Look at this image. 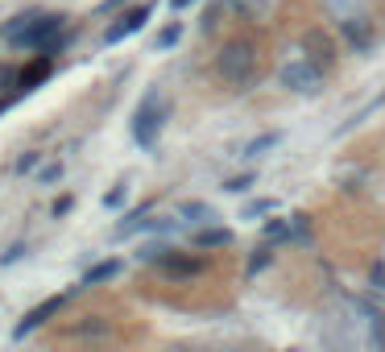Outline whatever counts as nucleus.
<instances>
[{"instance_id": "1", "label": "nucleus", "mask_w": 385, "mask_h": 352, "mask_svg": "<svg viewBox=\"0 0 385 352\" xmlns=\"http://www.w3.org/2000/svg\"><path fill=\"white\" fill-rule=\"evenodd\" d=\"M162 124H166V104H162L158 95H145L141 108L133 112V141H137L141 149H149V145L158 141V133H162Z\"/></svg>"}, {"instance_id": "2", "label": "nucleus", "mask_w": 385, "mask_h": 352, "mask_svg": "<svg viewBox=\"0 0 385 352\" xmlns=\"http://www.w3.org/2000/svg\"><path fill=\"white\" fill-rule=\"evenodd\" d=\"M58 21H63V17H38L33 25L17 21V25H9V38L25 50H50V38L58 33Z\"/></svg>"}, {"instance_id": "3", "label": "nucleus", "mask_w": 385, "mask_h": 352, "mask_svg": "<svg viewBox=\"0 0 385 352\" xmlns=\"http://www.w3.org/2000/svg\"><path fill=\"white\" fill-rule=\"evenodd\" d=\"M282 87H290V92H319V67H311V63H286L282 67Z\"/></svg>"}, {"instance_id": "4", "label": "nucleus", "mask_w": 385, "mask_h": 352, "mask_svg": "<svg viewBox=\"0 0 385 352\" xmlns=\"http://www.w3.org/2000/svg\"><path fill=\"white\" fill-rule=\"evenodd\" d=\"M63 303H67V294H54V299H46V303H38V306H33V311H29V315L21 319V324L13 328V340H25L29 331H38V328H42V324L50 319V315H58V311H63Z\"/></svg>"}, {"instance_id": "5", "label": "nucleus", "mask_w": 385, "mask_h": 352, "mask_svg": "<svg viewBox=\"0 0 385 352\" xmlns=\"http://www.w3.org/2000/svg\"><path fill=\"white\" fill-rule=\"evenodd\" d=\"M249 67H253V46H249V42H232V46L219 54L224 79H241V75H249Z\"/></svg>"}, {"instance_id": "6", "label": "nucleus", "mask_w": 385, "mask_h": 352, "mask_svg": "<svg viewBox=\"0 0 385 352\" xmlns=\"http://www.w3.org/2000/svg\"><path fill=\"white\" fill-rule=\"evenodd\" d=\"M149 17H153V4H141V9L124 13L121 21H116L112 29H108V33H104V42H108V46H116V42H124V38H129V33H137V29H141V25L149 21Z\"/></svg>"}, {"instance_id": "7", "label": "nucleus", "mask_w": 385, "mask_h": 352, "mask_svg": "<svg viewBox=\"0 0 385 352\" xmlns=\"http://www.w3.org/2000/svg\"><path fill=\"white\" fill-rule=\"evenodd\" d=\"M121 274V261H99V265H92L87 274H83V286H99V282H112Z\"/></svg>"}, {"instance_id": "8", "label": "nucleus", "mask_w": 385, "mask_h": 352, "mask_svg": "<svg viewBox=\"0 0 385 352\" xmlns=\"http://www.w3.org/2000/svg\"><path fill=\"white\" fill-rule=\"evenodd\" d=\"M195 245L199 249H224V245H232V233L228 228H203V233L195 236Z\"/></svg>"}, {"instance_id": "9", "label": "nucleus", "mask_w": 385, "mask_h": 352, "mask_svg": "<svg viewBox=\"0 0 385 352\" xmlns=\"http://www.w3.org/2000/svg\"><path fill=\"white\" fill-rule=\"evenodd\" d=\"M278 141H282L278 133H261V137H253V141H249V145L241 149V158H261L265 149H273Z\"/></svg>"}, {"instance_id": "10", "label": "nucleus", "mask_w": 385, "mask_h": 352, "mask_svg": "<svg viewBox=\"0 0 385 352\" xmlns=\"http://www.w3.org/2000/svg\"><path fill=\"white\" fill-rule=\"evenodd\" d=\"M178 215H183V220H195V224H203V220L212 224V220H216V211L207 208V203H178Z\"/></svg>"}, {"instance_id": "11", "label": "nucleus", "mask_w": 385, "mask_h": 352, "mask_svg": "<svg viewBox=\"0 0 385 352\" xmlns=\"http://www.w3.org/2000/svg\"><path fill=\"white\" fill-rule=\"evenodd\" d=\"M340 29H344V38H348V42H352L357 50H364V46H369V33L361 29V21H344Z\"/></svg>"}, {"instance_id": "12", "label": "nucleus", "mask_w": 385, "mask_h": 352, "mask_svg": "<svg viewBox=\"0 0 385 352\" xmlns=\"http://www.w3.org/2000/svg\"><path fill=\"white\" fill-rule=\"evenodd\" d=\"M307 46L315 50V58H319V63H327V58H332V42H327L323 33H307Z\"/></svg>"}, {"instance_id": "13", "label": "nucleus", "mask_w": 385, "mask_h": 352, "mask_svg": "<svg viewBox=\"0 0 385 352\" xmlns=\"http://www.w3.org/2000/svg\"><path fill=\"white\" fill-rule=\"evenodd\" d=\"M166 270H170V274H199V270H203V261H178V257H170Z\"/></svg>"}, {"instance_id": "14", "label": "nucleus", "mask_w": 385, "mask_h": 352, "mask_svg": "<svg viewBox=\"0 0 385 352\" xmlns=\"http://www.w3.org/2000/svg\"><path fill=\"white\" fill-rule=\"evenodd\" d=\"M290 233H294V228H290L286 220H269V224H265V236H269V240H286Z\"/></svg>"}, {"instance_id": "15", "label": "nucleus", "mask_w": 385, "mask_h": 352, "mask_svg": "<svg viewBox=\"0 0 385 352\" xmlns=\"http://www.w3.org/2000/svg\"><path fill=\"white\" fill-rule=\"evenodd\" d=\"M178 33H183V25H178V21L170 25V29H162V33H158V50L174 46V42H178Z\"/></svg>"}, {"instance_id": "16", "label": "nucleus", "mask_w": 385, "mask_h": 352, "mask_svg": "<svg viewBox=\"0 0 385 352\" xmlns=\"http://www.w3.org/2000/svg\"><path fill=\"white\" fill-rule=\"evenodd\" d=\"M249 187H253V174H241V178H228V183H224V191H232V195H244Z\"/></svg>"}, {"instance_id": "17", "label": "nucleus", "mask_w": 385, "mask_h": 352, "mask_svg": "<svg viewBox=\"0 0 385 352\" xmlns=\"http://www.w3.org/2000/svg\"><path fill=\"white\" fill-rule=\"evenodd\" d=\"M269 261H273V253H269V249H257V257L249 261V274H261Z\"/></svg>"}, {"instance_id": "18", "label": "nucleus", "mask_w": 385, "mask_h": 352, "mask_svg": "<svg viewBox=\"0 0 385 352\" xmlns=\"http://www.w3.org/2000/svg\"><path fill=\"white\" fill-rule=\"evenodd\" d=\"M261 211H273V199H257V203H249V208H244V220H253V215H261Z\"/></svg>"}, {"instance_id": "19", "label": "nucleus", "mask_w": 385, "mask_h": 352, "mask_svg": "<svg viewBox=\"0 0 385 352\" xmlns=\"http://www.w3.org/2000/svg\"><path fill=\"white\" fill-rule=\"evenodd\" d=\"M33 166H38V154H21V158H17V174H29Z\"/></svg>"}, {"instance_id": "20", "label": "nucleus", "mask_w": 385, "mask_h": 352, "mask_svg": "<svg viewBox=\"0 0 385 352\" xmlns=\"http://www.w3.org/2000/svg\"><path fill=\"white\" fill-rule=\"evenodd\" d=\"M21 257H25V245H13V249L0 257V265H13V261H21Z\"/></svg>"}, {"instance_id": "21", "label": "nucleus", "mask_w": 385, "mask_h": 352, "mask_svg": "<svg viewBox=\"0 0 385 352\" xmlns=\"http://www.w3.org/2000/svg\"><path fill=\"white\" fill-rule=\"evenodd\" d=\"M38 178H42V183H58V178H63V166H46Z\"/></svg>"}, {"instance_id": "22", "label": "nucleus", "mask_w": 385, "mask_h": 352, "mask_svg": "<svg viewBox=\"0 0 385 352\" xmlns=\"http://www.w3.org/2000/svg\"><path fill=\"white\" fill-rule=\"evenodd\" d=\"M121 199H124V191H121V187L112 191V195H104V203H108V208H121Z\"/></svg>"}, {"instance_id": "23", "label": "nucleus", "mask_w": 385, "mask_h": 352, "mask_svg": "<svg viewBox=\"0 0 385 352\" xmlns=\"http://www.w3.org/2000/svg\"><path fill=\"white\" fill-rule=\"evenodd\" d=\"M232 4H237V9H265L261 0H232Z\"/></svg>"}, {"instance_id": "24", "label": "nucleus", "mask_w": 385, "mask_h": 352, "mask_svg": "<svg viewBox=\"0 0 385 352\" xmlns=\"http://www.w3.org/2000/svg\"><path fill=\"white\" fill-rule=\"evenodd\" d=\"M187 4H195V0H170V9H187Z\"/></svg>"}, {"instance_id": "25", "label": "nucleus", "mask_w": 385, "mask_h": 352, "mask_svg": "<svg viewBox=\"0 0 385 352\" xmlns=\"http://www.w3.org/2000/svg\"><path fill=\"white\" fill-rule=\"evenodd\" d=\"M116 4H121V0H108V4H104V13H108V9H116Z\"/></svg>"}]
</instances>
